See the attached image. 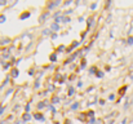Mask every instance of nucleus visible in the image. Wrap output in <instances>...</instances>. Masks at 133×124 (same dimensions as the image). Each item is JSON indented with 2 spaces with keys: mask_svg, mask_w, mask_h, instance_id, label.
Instances as JSON below:
<instances>
[{
  "mask_svg": "<svg viewBox=\"0 0 133 124\" xmlns=\"http://www.w3.org/2000/svg\"><path fill=\"white\" fill-rule=\"evenodd\" d=\"M128 43H129V44H133V38H129V39H128Z\"/></svg>",
  "mask_w": 133,
  "mask_h": 124,
  "instance_id": "obj_1",
  "label": "nucleus"
}]
</instances>
